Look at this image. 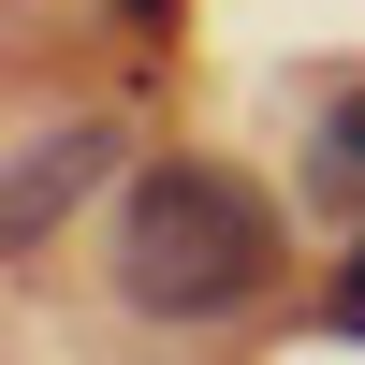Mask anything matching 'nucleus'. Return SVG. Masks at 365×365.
Instances as JSON below:
<instances>
[{
  "label": "nucleus",
  "mask_w": 365,
  "mask_h": 365,
  "mask_svg": "<svg viewBox=\"0 0 365 365\" xmlns=\"http://www.w3.org/2000/svg\"><path fill=\"white\" fill-rule=\"evenodd\" d=\"M278 278V205L249 190L234 161H146L132 205H117V292L132 322H234L249 292Z\"/></svg>",
  "instance_id": "obj_1"
},
{
  "label": "nucleus",
  "mask_w": 365,
  "mask_h": 365,
  "mask_svg": "<svg viewBox=\"0 0 365 365\" xmlns=\"http://www.w3.org/2000/svg\"><path fill=\"white\" fill-rule=\"evenodd\" d=\"M103 161H117L103 117H15V161H0V234H15V249H44L58 205H73Z\"/></svg>",
  "instance_id": "obj_2"
},
{
  "label": "nucleus",
  "mask_w": 365,
  "mask_h": 365,
  "mask_svg": "<svg viewBox=\"0 0 365 365\" xmlns=\"http://www.w3.org/2000/svg\"><path fill=\"white\" fill-rule=\"evenodd\" d=\"M307 190H322V205H365V88L322 103V132H307Z\"/></svg>",
  "instance_id": "obj_3"
},
{
  "label": "nucleus",
  "mask_w": 365,
  "mask_h": 365,
  "mask_svg": "<svg viewBox=\"0 0 365 365\" xmlns=\"http://www.w3.org/2000/svg\"><path fill=\"white\" fill-rule=\"evenodd\" d=\"M322 322H336V336H365V249L336 263V292H322Z\"/></svg>",
  "instance_id": "obj_4"
},
{
  "label": "nucleus",
  "mask_w": 365,
  "mask_h": 365,
  "mask_svg": "<svg viewBox=\"0 0 365 365\" xmlns=\"http://www.w3.org/2000/svg\"><path fill=\"white\" fill-rule=\"evenodd\" d=\"M103 15H117V29H175V0H103Z\"/></svg>",
  "instance_id": "obj_5"
}]
</instances>
